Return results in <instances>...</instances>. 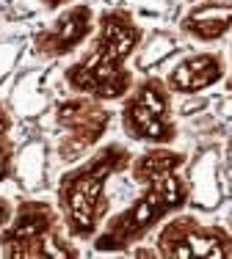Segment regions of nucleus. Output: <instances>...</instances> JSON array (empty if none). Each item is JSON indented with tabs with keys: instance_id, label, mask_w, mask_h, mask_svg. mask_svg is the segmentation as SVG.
Segmentation results:
<instances>
[{
	"instance_id": "nucleus-2",
	"label": "nucleus",
	"mask_w": 232,
	"mask_h": 259,
	"mask_svg": "<svg viewBox=\"0 0 232 259\" xmlns=\"http://www.w3.org/2000/svg\"><path fill=\"white\" fill-rule=\"evenodd\" d=\"M144 28L127 9H105L97 17V33L86 55L64 69V83L75 94H89L100 102H119L133 89L127 61L138 53Z\"/></svg>"
},
{
	"instance_id": "nucleus-10",
	"label": "nucleus",
	"mask_w": 232,
	"mask_h": 259,
	"mask_svg": "<svg viewBox=\"0 0 232 259\" xmlns=\"http://www.w3.org/2000/svg\"><path fill=\"white\" fill-rule=\"evenodd\" d=\"M232 30V0H197L180 20V33L199 45L221 41Z\"/></svg>"
},
{
	"instance_id": "nucleus-14",
	"label": "nucleus",
	"mask_w": 232,
	"mask_h": 259,
	"mask_svg": "<svg viewBox=\"0 0 232 259\" xmlns=\"http://www.w3.org/2000/svg\"><path fill=\"white\" fill-rule=\"evenodd\" d=\"M229 53H232V47H229ZM227 91H232V72H229V77H227Z\"/></svg>"
},
{
	"instance_id": "nucleus-5",
	"label": "nucleus",
	"mask_w": 232,
	"mask_h": 259,
	"mask_svg": "<svg viewBox=\"0 0 232 259\" xmlns=\"http://www.w3.org/2000/svg\"><path fill=\"white\" fill-rule=\"evenodd\" d=\"M122 130L130 141L146 146H169L177 141L172 91L158 75H144L122 100Z\"/></svg>"
},
{
	"instance_id": "nucleus-11",
	"label": "nucleus",
	"mask_w": 232,
	"mask_h": 259,
	"mask_svg": "<svg viewBox=\"0 0 232 259\" xmlns=\"http://www.w3.org/2000/svg\"><path fill=\"white\" fill-rule=\"evenodd\" d=\"M11 127H14L11 110L6 102H0V182L14 174L17 144H14V138H11Z\"/></svg>"
},
{
	"instance_id": "nucleus-3",
	"label": "nucleus",
	"mask_w": 232,
	"mask_h": 259,
	"mask_svg": "<svg viewBox=\"0 0 232 259\" xmlns=\"http://www.w3.org/2000/svg\"><path fill=\"white\" fill-rule=\"evenodd\" d=\"M133 163V152L119 141L94 149L83 163L64 171L56 188L58 212L72 240H94L111 212L108 182L125 174Z\"/></svg>"
},
{
	"instance_id": "nucleus-9",
	"label": "nucleus",
	"mask_w": 232,
	"mask_h": 259,
	"mask_svg": "<svg viewBox=\"0 0 232 259\" xmlns=\"http://www.w3.org/2000/svg\"><path fill=\"white\" fill-rule=\"evenodd\" d=\"M224 77H227L224 55L218 50H205V53H191L177 61L166 75V85L172 94L194 97L202 94L210 85L221 83Z\"/></svg>"
},
{
	"instance_id": "nucleus-4",
	"label": "nucleus",
	"mask_w": 232,
	"mask_h": 259,
	"mask_svg": "<svg viewBox=\"0 0 232 259\" xmlns=\"http://www.w3.org/2000/svg\"><path fill=\"white\" fill-rule=\"evenodd\" d=\"M61 212L45 199H22L11 221L0 229V251L9 259L81 256V251L64 240Z\"/></svg>"
},
{
	"instance_id": "nucleus-8",
	"label": "nucleus",
	"mask_w": 232,
	"mask_h": 259,
	"mask_svg": "<svg viewBox=\"0 0 232 259\" xmlns=\"http://www.w3.org/2000/svg\"><path fill=\"white\" fill-rule=\"evenodd\" d=\"M94 11L89 3H75L64 9L50 25H45L33 36V53L39 58H64V55L75 53L83 41L94 33Z\"/></svg>"
},
{
	"instance_id": "nucleus-7",
	"label": "nucleus",
	"mask_w": 232,
	"mask_h": 259,
	"mask_svg": "<svg viewBox=\"0 0 232 259\" xmlns=\"http://www.w3.org/2000/svg\"><path fill=\"white\" fill-rule=\"evenodd\" d=\"M155 248L166 259H232V232L207 226L194 215H177L158 232Z\"/></svg>"
},
{
	"instance_id": "nucleus-1",
	"label": "nucleus",
	"mask_w": 232,
	"mask_h": 259,
	"mask_svg": "<svg viewBox=\"0 0 232 259\" xmlns=\"http://www.w3.org/2000/svg\"><path fill=\"white\" fill-rule=\"evenodd\" d=\"M185 163V152L169 149V146H152L133 157L127 171L133 182L141 188V193L94 234V251L100 254L127 251L141 243L163 218L180 212L191 196L188 180L180 174Z\"/></svg>"
},
{
	"instance_id": "nucleus-15",
	"label": "nucleus",
	"mask_w": 232,
	"mask_h": 259,
	"mask_svg": "<svg viewBox=\"0 0 232 259\" xmlns=\"http://www.w3.org/2000/svg\"><path fill=\"white\" fill-rule=\"evenodd\" d=\"M191 3H197V0H191Z\"/></svg>"
},
{
	"instance_id": "nucleus-6",
	"label": "nucleus",
	"mask_w": 232,
	"mask_h": 259,
	"mask_svg": "<svg viewBox=\"0 0 232 259\" xmlns=\"http://www.w3.org/2000/svg\"><path fill=\"white\" fill-rule=\"evenodd\" d=\"M111 121L113 113L105 108V102L89 94H75L61 100L56 105V157L61 163H78L81 157H86V152H91L102 141Z\"/></svg>"
},
{
	"instance_id": "nucleus-13",
	"label": "nucleus",
	"mask_w": 232,
	"mask_h": 259,
	"mask_svg": "<svg viewBox=\"0 0 232 259\" xmlns=\"http://www.w3.org/2000/svg\"><path fill=\"white\" fill-rule=\"evenodd\" d=\"M69 0H45V6L47 9H58V6H66Z\"/></svg>"
},
{
	"instance_id": "nucleus-12",
	"label": "nucleus",
	"mask_w": 232,
	"mask_h": 259,
	"mask_svg": "<svg viewBox=\"0 0 232 259\" xmlns=\"http://www.w3.org/2000/svg\"><path fill=\"white\" fill-rule=\"evenodd\" d=\"M11 215H14V204H11L6 196H0V229L11 221Z\"/></svg>"
}]
</instances>
